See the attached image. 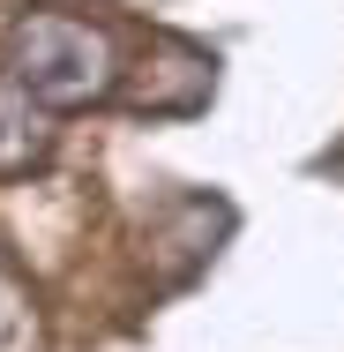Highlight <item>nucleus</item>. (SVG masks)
I'll return each instance as SVG.
<instances>
[{
    "label": "nucleus",
    "instance_id": "f257e3e1",
    "mask_svg": "<svg viewBox=\"0 0 344 352\" xmlns=\"http://www.w3.org/2000/svg\"><path fill=\"white\" fill-rule=\"evenodd\" d=\"M8 75L30 105L75 113L113 90V45H105V30L75 23V15H30L8 45Z\"/></svg>",
    "mask_w": 344,
    "mask_h": 352
},
{
    "label": "nucleus",
    "instance_id": "f03ea898",
    "mask_svg": "<svg viewBox=\"0 0 344 352\" xmlns=\"http://www.w3.org/2000/svg\"><path fill=\"white\" fill-rule=\"evenodd\" d=\"M38 150H45V135H38V120L23 113V90L0 98V173H23Z\"/></svg>",
    "mask_w": 344,
    "mask_h": 352
}]
</instances>
